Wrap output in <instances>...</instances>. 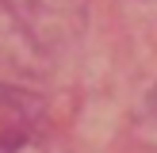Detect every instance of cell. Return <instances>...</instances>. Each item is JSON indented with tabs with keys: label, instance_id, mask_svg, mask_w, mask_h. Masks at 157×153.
I'll return each mask as SVG.
<instances>
[{
	"label": "cell",
	"instance_id": "obj_1",
	"mask_svg": "<svg viewBox=\"0 0 157 153\" xmlns=\"http://www.w3.org/2000/svg\"><path fill=\"white\" fill-rule=\"evenodd\" d=\"M84 31L81 0H0V61L42 73Z\"/></svg>",
	"mask_w": 157,
	"mask_h": 153
},
{
	"label": "cell",
	"instance_id": "obj_2",
	"mask_svg": "<svg viewBox=\"0 0 157 153\" xmlns=\"http://www.w3.org/2000/svg\"><path fill=\"white\" fill-rule=\"evenodd\" d=\"M54 119L38 96L0 84V153H54Z\"/></svg>",
	"mask_w": 157,
	"mask_h": 153
}]
</instances>
